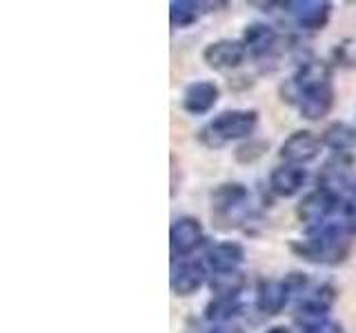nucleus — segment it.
Here are the masks:
<instances>
[{
    "mask_svg": "<svg viewBox=\"0 0 356 333\" xmlns=\"http://www.w3.org/2000/svg\"><path fill=\"white\" fill-rule=\"evenodd\" d=\"M348 222H325V225L314 227L307 231V238L294 244V251H298L309 262H341L348 255Z\"/></svg>",
    "mask_w": 356,
    "mask_h": 333,
    "instance_id": "obj_1",
    "label": "nucleus"
},
{
    "mask_svg": "<svg viewBox=\"0 0 356 333\" xmlns=\"http://www.w3.org/2000/svg\"><path fill=\"white\" fill-rule=\"evenodd\" d=\"M256 125H259V114L250 109H234V111H222L220 116L200 129V142L207 147L216 149L222 147L225 142L248 138L254 133Z\"/></svg>",
    "mask_w": 356,
    "mask_h": 333,
    "instance_id": "obj_2",
    "label": "nucleus"
},
{
    "mask_svg": "<svg viewBox=\"0 0 356 333\" xmlns=\"http://www.w3.org/2000/svg\"><path fill=\"white\" fill-rule=\"evenodd\" d=\"M339 205H343L341 198L323 191V189H316V191L307 194L303 200H300L296 214H298L300 222H305L309 229H314V227L325 225L327 218L339 209Z\"/></svg>",
    "mask_w": 356,
    "mask_h": 333,
    "instance_id": "obj_3",
    "label": "nucleus"
},
{
    "mask_svg": "<svg viewBox=\"0 0 356 333\" xmlns=\"http://www.w3.org/2000/svg\"><path fill=\"white\" fill-rule=\"evenodd\" d=\"M321 140L312 131H294L283 144H281V158L287 164L303 166L312 162L321 153Z\"/></svg>",
    "mask_w": 356,
    "mask_h": 333,
    "instance_id": "obj_4",
    "label": "nucleus"
},
{
    "mask_svg": "<svg viewBox=\"0 0 356 333\" xmlns=\"http://www.w3.org/2000/svg\"><path fill=\"white\" fill-rule=\"evenodd\" d=\"M245 56H248V49H245L243 40L225 38L207 44L203 51V60L211 69H234L245 60Z\"/></svg>",
    "mask_w": 356,
    "mask_h": 333,
    "instance_id": "obj_5",
    "label": "nucleus"
},
{
    "mask_svg": "<svg viewBox=\"0 0 356 333\" xmlns=\"http://www.w3.org/2000/svg\"><path fill=\"white\" fill-rule=\"evenodd\" d=\"M203 242V227L196 218H178L170 231L172 253L176 258H185Z\"/></svg>",
    "mask_w": 356,
    "mask_h": 333,
    "instance_id": "obj_6",
    "label": "nucleus"
},
{
    "mask_svg": "<svg viewBox=\"0 0 356 333\" xmlns=\"http://www.w3.org/2000/svg\"><path fill=\"white\" fill-rule=\"evenodd\" d=\"M287 7L296 25L303 29H323L332 14V5L321 3V0H296V3H287Z\"/></svg>",
    "mask_w": 356,
    "mask_h": 333,
    "instance_id": "obj_7",
    "label": "nucleus"
},
{
    "mask_svg": "<svg viewBox=\"0 0 356 333\" xmlns=\"http://www.w3.org/2000/svg\"><path fill=\"white\" fill-rule=\"evenodd\" d=\"M218 103V87L209 80L192 83L183 94V109L192 116H203Z\"/></svg>",
    "mask_w": 356,
    "mask_h": 333,
    "instance_id": "obj_8",
    "label": "nucleus"
},
{
    "mask_svg": "<svg viewBox=\"0 0 356 333\" xmlns=\"http://www.w3.org/2000/svg\"><path fill=\"white\" fill-rule=\"evenodd\" d=\"M205 282V269L196 260H181L172 271V291L176 296H192Z\"/></svg>",
    "mask_w": 356,
    "mask_h": 333,
    "instance_id": "obj_9",
    "label": "nucleus"
},
{
    "mask_svg": "<svg viewBox=\"0 0 356 333\" xmlns=\"http://www.w3.org/2000/svg\"><path fill=\"white\" fill-rule=\"evenodd\" d=\"M305 180H307V171L303 166L281 164L270 173V189H272V194L281 198H292L303 189Z\"/></svg>",
    "mask_w": 356,
    "mask_h": 333,
    "instance_id": "obj_10",
    "label": "nucleus"
},
{
    "mask_svg": "<svg viewBox=\"0 0 356 333\" xmlns=\"http://www.w3.org/2000/svg\"><path fill=\"white\" fill-rule=\"evenodd\" d=\"M245 260V249L238 242H218L207 251V264L211 266L214 273H227V271H238V266Z\"/></svg>",
    "mask_w": 356,
    "mask_h": 333,
    "instance_id": "obj_11",
    "label": "nucleus"
},
{
    "mask_svg": "<svg viewBox=\"0 0 356 333\" xmlns=\"http://www.w3.org/2000/svg\"><path fill=\"white\" fill-rule=\"evenodd\" d=\"M289 298L292 296H289L283 280H263L259 287V293H256V307L265 316H276L285 309Z\"/></svg>",
    "mask_w": 356,
    "mask_h": 333,
    "instance_id": "obj_12",
    "label": "nucleus"
},
{
    "mask_svg": "<svg viewBox=\"0 0 356 333\" xmlns=\"http://www.w3.org/2000/svg\"><path fill=\"white\" fill-rule=\"evenodd\" d=\"M248 200V189L238 182H225L211 191V214L229 216Z\"/></svg>",
    "mask_w": 356,
    "mask_h": 333,
    "instance_id": "obj_13",
    "label": "nucleus"
},
{
    "mask_svg": "<svg viewBox=\"0 0 356 333\" xmlns=\"http://www.w3.org/2000/svg\"><path fill=\"white\" fill-rule=\"evenodd\" d=\"M321 142L337 153L354 151L356 149V127L348 125V122H332V125L323 131Z\"/></svg>",
    "mask_w": 356,
    "mask_h": 333,
    "instance_id": "obj_14",
    "label": "nucleus"
},
{
    "mask_svg": "<svg viewBox=\"0 0 356 333\" xmlns=\"http://www.w3.org/2000/svg\"><path fill=\"white\" fill-rule=\"evenodd\" d=\"M243 44L250 53L263 56L276 44V31L265 22H252L243 33Z\"/></svg>",
    "mask_w": 356,
    "mask_h": 333,
    "instance_id": "obj_15",
    "label": "nucleus"
},
{
    "mask_svg": "<svg viewBox=\"0 0 356 333\" xmlns=\"http://www.w3.org/2000/svg\"><path fill=\"white\" fill-rule=\"evenodd\" d=\"M245 287V275L241 271L214 273L209 278V289L214 298H236Z\"/></svg>",
    "mask_w": 356,
    "mask_h": 333,
    "instance_id": "obj_16",
    "label": "nucleus"
},
{
    "mask_svg": "<svg viewBox=\"0 0 356 333\" xmlns=\"http://www.w3.org/2000/svg\"><path fill=\"white\" fill-rule=\"evenodd\" d=\"M238 314H241V305L236 302V298H214L205 307V318L209 322H214V325H227Z\"/></svg>",
    "mask_w": 356,
    "mask_h": 333,
    "instance_id": "obj_17",
    "label": "nucleus"
},
{
    "mask_svg": "<svg viewBox=\"0 0 356 333\" xmlns=\"http://www.w3.org/2000/svg\"><path fill=\"white\" fill-rule=\"evenodd\" d=\"M198 3H189V0H176L172 3V25L174 27H189L198 20Z\"/></svg>",
    "mask_w": 356,
    "mask_h": 333,
    "instance_id": "obj_18",
    "label": "nucleus"
},
{
    "mask_svg": "<svg viewBox=\"0 0 356 333\" xmlns=\"http://www.w3.org/2000/svg\"><path fill=\"white\" fill-rule=\"evenodd\" d=\"M283 282L287 287L289 296H296V293H303L307 289V275L305 273H289V275H285Z\"/></svg>",
    "mask_w": 356,
    "mask_h": 333,
    "instance_id": "obj_19",
    "label": "nucleus"
},
{
    "mask_svg": "<svg viewBox=\"0 0 356 333\" xmlns=\"http://www.w3.org/2000/svg\"><path fill=\"white\" fill-rule=\"evenodd\" d=\"M263 149H265V144H263V142L243 144V147H238V151H236V158H238L241 162H250V160H254V158H259V155L263 153Z\"/></svg>",
    "mask_w": 356,
    "mask_h": 333,
    "instance_id": "obj_20",
    "label": "nucleus"
},
{
    "mask_svg": "<svg viewBox=\"0 0 356 333\" xmlns=\"http://www.w3.org/2000/svg\"><path fill=\"white\" fill-rule=\"evenodd\" d=\"M305 333H343V327L337 325V322L325 320V322H318V325L305 329Z\"/></svg>",
    "mask_w": 356,
    "mask_h": 333,
    "instance_id": "obj_21",
    "label": "nucleus"
},
{
    "mask_svg": "<svg viewBox=\"0 0 356 333\" xmlns=\"http://www.w3.org/2000/svg\"><path fill=\"white\" fill-rule=\"evenodd\" d=\"M211 333H245L241 327H236V325H216L214 329H211Z\"/></svg>",
    "mask_w": 356,
    "mask_h": 333,
    "instance_id": "obj_22",
    "label": "nucleus"
},
{
    "mask_svg": "<svg viewBox=\"0 0 356 333\" xmlns=\"http://www.w3.org/2000/svg\"><path fill=\"white\" fill-rule=\"evenodd\" d=\"M267 333H289V331H287L285 327H274V329H270Z\"/></svg>",
    "mask_w": 356,
    "mask_h": 333,
    "instance_id": "obj_23",
    "label": "nucleus"
}]
</instances>
